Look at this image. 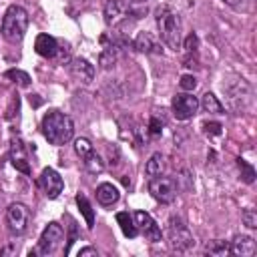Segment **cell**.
Masks as SVG:
<instances>
[{
  "mask_svg": "<svg viewBox=\"0 0 257 257\" xmlns=\"http://www.w3.org/2000/svg\"><path fill=\"white\" fill-rule=\"evenodd\" d=\"M42 135L50 145H66L74 137V122L60 110H48L42 116Z\"/></svg>",
  "mask_w": 257,
  "mask_h": 257,
  "instance_id": "cell-1",
  "label": "cell"
},
{
  "mask_svg": "<svg viewBox=\"0 0 257 257\" xmlns=\"http://www.w3.org/2000/svg\"><path fill=\"white\" fill-rule=\"evenodd\" d=\"M155 20H157V28H159L161 40L169 48L179 50L183 46V32H181V18H179V14L171 6H161L155 12Z\"/></svg>",
  "mask_w": 257,
  "mask_h": 257,
  "instance_id": "cell-2",
  "label": "cell"
},
{
  "mask_svg": "<svg viewBox=\"0 0 257 257\" xmlns=\"http://www.w3.org/2000/svg\"><path fill=\"white\" fill-rule=\"evenodd\" d=\"M26 28H28V12L18 4L8 6L2 18V30H0L2 36L12 44L20 42L26 34Z\"/></svg>",
  "mask_w": 257,
  "mask_h": 257,
  "instance_id": "cell-3",
  "label": "cell"
},
{
  "mask_svg": "<svg viewBox=\"0 0 257 257\" xmlns=\"http://www.w3.org/2000/svg\"><path fill=\"white\" fill-rule=\"evenodd\" d=\"M167 239H169V245L171 249L175 251H189L193 245H195V239L189 231V227L183 223L181 217L173 215L169 217V223H167Z\"/></svg>",
  "mask_w": 257,
  "mask_h": 257,
  "instance_id": "cell-4",
  "label": "cell"
},
{
  "mask_svg": "<svg viewBox=\"0 0 257 257\" xmlns=\"http://www.w3.org/2000/svg\"><path fill=\"white\" fill-rule=\"evenodd\" d=\"M177 191H179V187L173 177L159 175V177H151V181H149V193L163 205L173 203L177 197Z\"/></svg>",
  "mask_w": 257,
  "mask_h": 257,
  "instance_id": "cell-5",
  "label": "cell"
},
{
  "mask_svg": "<svg viewBox=\"0 0 257 257\" xmlns=\"http://www.w3.org/2000/svg\"><path fill=\"white\" fill-rule=\"evenodd\" d=\"M6 223H8L10 233L22 235L30 223V209L24 203H10L6 209Z\"/></svg>",
  "mask_w": 257,
  "mask_h": 257,
  "instance_id": "cell-6",
  "label": "cell"
},
{
  "mask_svg": "<svg viewBox=\"0 0 257 257\" xmlns=\"http://www.w3.org/2000/svg\"><path fill=\"white\" fill-rule=\"evenodd\" d=\"M62 239H64V231H62V227H60L58 223H54V221L48 223V225L44 227L42 235H40V241H38V253H40V255H50V253H54V251L60 247Z\"/></svg>",
  "mask_w": 257,
  "mask_h": 257,
  "instance_id": "cell-7",
  "label": "cell"
},
{
  "mask_svg": "<svg viewBox=\"0 0 257 257\" xmlns=\"http://www.w3.org/2000/svg\"><path fill=\"white\" fill-rule=\"evenodd\" d=\"M227 94H229V106H231L233 112H243L247 108L249 100H251V88L243 78L229 84Z\"/></svg>",
  "mask_w": 257,
  "mask_h": 257,
  "instance_id": "cell-8",
  "label": "cell"
},
{
  "mask_svg": "<svg viewBox=\"0 0 257 257\" xmlns=\"http://www.w3.org/2000/svg\"><path fill=\"white\" fill-rule=\"evenodd\" d=\"M173 114H175V118H179V120H189V118H193L195 114H197V110H199V98L197 96H193V94H189V92H181V94H177L175 98H173Z\"/></svg>",
  "mask_w": 257,
  "mask_h": 257,
  "instance_id": "cell-9",
  "label": "cell"
},
{
  "mask_svg": "<svg viewBox=\"0 0 257 257\" xmlns=\"http://www.w3.org/2000/svg\"><path fill=\"white\" fill-rule=\"evenodd\" d=\"M133 219H135L137 229L145 235V239H147V241H151V243H159V241L163 239L161 227L157 225V221H155L147 211H137V213L133 215Z\"/></svg>",
  "mask_w": 257,
  "mask_h": 257,
  "instance_id": "cell-10",
  "label": "cell"
},
{
  "mask_svg": "<svg viewBox=\"0 0 257 257\" xmlns=\"http://www.w3.org/2000/svg\"><path fill=\"white\" fill-rule=\"evenodd\" d=\"M38 185H40V189L44 191V195H46L48 199H56V197L62 193V189H64L62 177H60L54 169H50V167L42 169V173H40V177H38Z\"/></svg>",
  "mask_w": 257,
  "mask_h": 257,
  "instance_id": "cell-11",
  "label": "cell"
},
{
  "mask_svg": "<svg viewBox=\"0 0 257 257\" xmlns=\"http://www.w3.org/2000/svg\"><path fill=\"white\" fill-rule=\"evenodd\" d=\"M128 14H131V8L126 0H108L104 4V22L108 26H118L128 18Z\"/></svg>",
  "mask_w": 257,
  "mask_h": 257,
  "instance_id": "cell-12",
  "label": "cell"
},
{
  "mask_svg": "<svg viewBox=\"0 0 257 257\" xmlns=\"http://www.w3.org/2000/svg\"><path fill=\"white\" fill-rule=\"evenodd\" d=\"M255 251H257L255 239L249 235H235L229 245V253L241 255V257H251V255H255Z\"/></svg>",
  "mask_w": 257,
  "mask_h": 257,
  "instance_id": "cell-13",
  "label": "cell"
},
{
  "mask_svg": "<svg viewBox=\"0 0 257 257\" xmlns=\"http://www.w3.org/2000/svg\"><path fill=\"white\" fill-rule=\"evenodd\" d=\"M10 161L14 165L16 171L24 173V175H30V165L26 161V153H24V145L20 139H14L12 145H10Z\"/></svg>",
  "mask_w": 257,
  "mask_h": 257,
  "instance_id": "cell-14",
  "label": "cell"
},
{
  "mask_svg": "<svg viewBox=\"0 0 257 257\" xmlns=\"http://www.w3.org/2000/svg\"><path fill=\"white\" fill-rule=\"evenodd\" d=\"M34 50L44 58H54L58 52V40L50 34H38L34 42Z\"/></svg>",
  "mask_w": 257,
  "mask_h": 257,
  "instance_id": "cell-15",
  "label": "cell"
},
{
  "mask_svg": "<svg viewBox=\"0 0 257 257\" xmlns=\"http://www.w3.org/2000/svg\"><path fill=\"white\" fill-rule=\"evenodd\" d=\"M70 72L82 82H90L94 78V66L86 58H72L70 60Z\"/></svg>",
  "mask_w": 257,
  "mask_h": 257,
  "instance_id": "cell-16",
  "label": "cell"
},
{
  "mask_svg": "<svg viewBox=\"0 0 257 257\" xmlns=\"http://www.w3.org/2000/svg\"><path fill=\"white\" fill-rule=\"evenodd\" d=\"M133 46L137 52H145V54H151V52H161V46L157 44V40L153 38L151 32H139L133 40Z\"/></svg>",
  "mask_w": 257,
  "mask_h": 257,
  "instance_id": "cell-17",
  "label": "cell"
},
{
  "mask_svg": "<svg viewBox=\"0 0 257 257\" xmlns=\"http://www.w3.org/2000/svg\"><path fill=\"white\" fill-rule=\"evenodd\" d=\"M118 197H120V193H118V189L112 183H100L96 187V201L100 205H104V207L114 205L118 201Z\"/></svg>",
  "mask_w": 257,
  "mask_h": 257,
  "instance_id": "cell-18",
  "label": "cell"
},
{
  "mask_svg": "<svg viewBox=\"0 0 257 257\" xmlns=\"http://www.w3.org/2000/svg\"><path fill=\"white\" fill-rule=\"evenodd\" d=\"M145 173L149 177H159V175H165V157L161 153H153L145 165Z\"/></svg>",
  "mask_w": 257,
  "mask_h": 257,
  "instance_id": "cell-19",
  "label": "cell"
},
{
  "mask_svg": "<svg viewBox=\"0 0 257 257\" xmlns=\"http://www.w3.org/2000/svg\"><path fill=\"white\" fill-rule=\"evenodd\" d=\"M116 223L120 225V231L126 235V237H137L139 235V229H137V225H135V219H133V215H128L126 211H120V213H116Z\"/></svg>",
  "mask_w": 257,
  "mask_h": 257,
  "instance_id": "cell-20",
  "label": "cell"
},
{
  "mask_svg": "<svg viewBox=\"0 0 257 257\" xmlns=\"http://www.w3.org/2000/svg\"><path fill=\"white\" fill-rule=\"evenodd\" d=\"M199 106H201L205 112H209V114H219V112H223V104H221V100H219L213 92H205V94L201 96V100H199Z\"/></svg>",
  "mask_w": 257,
  "mask_h": 257,
  "instance_id": "cell-21",
  "label": "cell"
},
{
  "mask_svg": "<svg viewBox=\"0 0 257 257\" xmlns=\"http://www.w3.org/2000/svg\"><path fill=\"white\" fill-rule=\"evenodd\" d=\"M82 163H84V169L90 173V175H100L104 171V161L98 153L90 151L86 157H82Z\"/></svg>",
  "mask_w": 257,
  "mask_h": 257,
  "instance_id": "cell-22",
  "label": "cell"
},
{
  "mask_svg": "<svg viewBox=\"0 0 257 257\" xmlns=\"http://www.w3.org/2000/svg\"><path fill=\"white\" fill-rule=\"evenodd\" d=\"M76 205H78V209H80V213L86 221V227L92 229L94 227V209H92V205L88 203V199L84 195H76Z\"/></svg>",
  "mask_w": 257,
  "mask_h": 257,
  "instance_id": "cell-23",
  "label": "cell"
},
{
  "mask_svg": "<svg viewBox=\"0 0 257 257\" xmlns=\"http://www.w3.org/2000/svg\"><path fill=\"white\" fill-rule=\"evenodd\" d=\"M116 60H118V50H116V46H114V44L106 46V48L100 52V56H98V64H100L104 70L112 68V66L116 64Z\"/></svg>",
  "mask_w": 257,
  "mask_h": 257,
  "instance_id": "cell-24",
  "label": "cell"
},
{
  "mask_svg": "<svg viewBox=\"0 0 257 257\" xmlns=\"http://www.w3.org/2000/svg\"><path fill=\"white\" fill-rule=\"evenodd\" d=\"M6 78H10L12 82H16V84H18V86H22V88L30 86V76H28V72L18 70V68L8 70V72H6Z\"/></svg>",
  "mask_w": 257,
  "mask_h": 257,
  "instance_id": "cell-25",
  "label": "cell"
},
{
  "mask_svg": "<svg viewBox=\"0 0 257 257\" xmlns=\"http://www.w3.org/2000/svg\"><path fill=\"white\" fill-rule=\"evenodd\" d=\"M237 167L241 169V179H243V183L251 185V183L255 181V169H253L245 159H237Z\"/></svg>",
  "mask_w": 257,
  "mask_h": 257,
  "instance_id": "cell-26",
  "label": "cell"
},
{
  "mask_svg": "<svg viewBox=\"0 0 257 257\" xmlns=\"http://www.w3.org/2000/svg\"><path fill=\"white\" fill-rule=\"evenodd\" d=\"M205 251L211 253V255H225V253H229V245H227V241L213 239V241H209L205 245Z\"/></svg>",
  "mask_w": 257,
  "mask_h": 257,
  "instance_id": "cell-27",
  "label": "cell"
},
{
  "mask_svg": "<svg viewBox=\"0 0 257 257\" xmlns=\"http://www.w3.org/2000/svg\"><path fill=\"white\" fill-rule=\"evenodd\" d=\"M74 151H76V155L82 159V157H86L90 151H94L92 149V145H90V141L88 139H84V137H80V139H76L74 141Z\"/></svg>",
  "mask_w": 257,
  "mask_h": 257,
  "instance_id": "cell-28",
  "label": "cell"
},
{
  "mask_svg": "<svg viewBox=\"0 0 257 257\" xmlns=\"http://www.w3.org/2000/svg\"><path fill=\"white\" fill-rule=\"evenodd\" d=\"M241 219H243V225H247L249 229L257 227V213H255V209H245L241 213Z\"/></svg>",
  "mask_w": 257,
  "mask_h": 257,
  "instance_id": "cell-29",
  "label": "cell"
},
{
  "mask_svg": "<svg viewBox=\"0 0 257 257\" xmlns=\"http://www.w3.org/2000/svg\"><path fill=\"white\" fill-rule=\"evenodd\" d=\"M197 46H199V38H197V34H195V32H191V34L185 38L183 48L187 50V54H193V52L197 50Z\"/></svg>",
  "mask_w": 257,
  "mask_h": 257,
  "instance_id": "cell-30",
  "label": "cell"
},
{
  "mask_svg": "<svg viewBox=\"0 0 257 257\" xmlns=\"http://www.w3.org/2000/svg\"><path fill=\"white\" fill-rule=\"evenodd\" d=\"M179 84H181L183 90H195V86H197V78H195L193 74H183L181 80H179Z\"/></svg>",
  "mask_w": 257,
  "mask_h": 257,
  "instance_id": "cell-31",
  "label": "cell"
},
{
  "mask_svg": "<svg viewBox=\"0 0 257 257\" xmlns=\"http://www.w3.org/2000/svg\"><path fill=\"white\" fill-rule=\"evenodd\" d=\"M203 128H205V133H207V135L217 137V135H221L223 124H221V122H217V120H213V122H205V124H203Z\"/></svg>",
  "mask_w": 257,
  "mask_h": 257,
  "instance_id": "cell-32",
  "label": "cell"
},
{
  "mask_svg": "<svg viewBox=\"0 0 257 257\" xmlns=\"http://www.w3.org/2000/svg\"><path fill=\"white\" fill-rule=\"evenodd\" d=\"M149 133H151L153 137H157V135L163 133V122H161L157 116H153V118L149 120Z\"/></svg>",
  "mask_w": 257,
  "mask_h": 257,
  "instance_id": "cell-33",
  "label": "cell"
},
{
  "mask_svg": "<svg viewBox=\"0 0 257 257\" xmlns=\"http://www.w3.org/2000/svg\"><path fill=\"white\" fill-rule=\"evenodd\" d=\"M88 255L96 257V255H98V251H96L94 247H82V249L78 251V257H88Z\"/></svg>",
  "mask_w": 257,
  "mask_h": 257,
  "instance_id": "cell-34",
  "label": "cell"
},
{
  "mask_svg": "<svg viewBox=\"0 0 257 257\" xmlns=\"http://www.w3.org/2000/svg\"><path fill=\"white\" fill-rule=\"evenodd\" d=\"M223 2H225L227 6H233V8H237V6H239L243 0H223Z\"/></svg>",
  "mask_w": 257,
  "mask_h": 257,
  "instance_id": "cell-35",
  "label": "cell"
},
{
  "mask_svg": "<svg viewBox=\"0 0 257 257\" xmlns=\"http://www.w3.org/2000/svg\"><path fill=\"white\" fill-rule=\"evenodd\" d=\"M131 2H135V4H145L147 0H131Z\"/></svg>",
  "mask_w": 257,
  "mask_h": 257,
  "instance_id": "cell-36",
  "label": "cell"
}]
</instances>
